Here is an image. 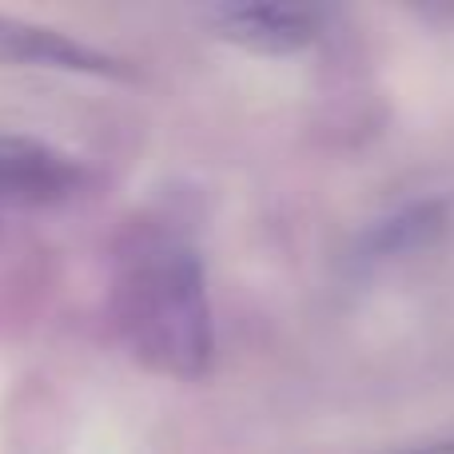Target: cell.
Listing matches in <instances>:
<instances>
[{
	"label": "cell",
	"mask_w": 454,
	"mask_h": 454,
	"mask_svg": "<svg viewBox=\"0 0 454 454\" xmlns=\"http://www.w3.org/2000/svg\"><path fill=\"white\" fill-rule=\"evenodd\" d=\"M442 223H447L442 204H434V200H427V204H411V207H403V212L379 220L367 235H363L359 259L363 263H383V259H395V255H407V251H415V247H427V243L442 231Z\"/></svg>",
	"instance_id": "5b68a950"
},
{
	"label": "cell",
	"mask_w": 454,
	"mask_h": 454,
	"mask_svg": "<svg viewBox=\"0 0 454 454\" xmlns=\"http://www.w3.org/2000/svg\"><path fill=\"white\" fill-rule=\"evenodd\" d=\"M108 311L120 343L152 375L192 383L215 355L207 267L180 215L148 207L128 220L112 251Z\"/></svg>",
	"instance_id": "6da1fadb"
},
{
	"label": "cell",
	"mask_w": 454,
	"mask_h": 454,
	"mask_svg": "<svg viewBox=\"0 0 454 454\" xmlns=\"http://www.w3.org/2000/svg\"><path fill=\"white\" fill-rule=\"evenodd\" d=\"M88 188L80 156L36 136L0 132V204L4 207H60Z\"/></svg>",
	"instance_id": "7a4b0ae2"
},
{
	"label": "cell",
	"mask_w": 454,
	"mask_h": 454,
	"mask_svg": "<svg viewBox=\"0 0 454 454\" xmlns=\"http://www.w3.org/2000/svg\"><path fill=\"white\" fill-rule=\"evenodd\" d=\"M399 454H454V442H431V447H411Z\"/></svg>",
	"instance_id": "8992f818"
},
{
	"label": "cell",
	"mask_w": 454,
	"mask_h": 454,
	"mask_svg": "<svg viewBox=\"0 0 454 454\" xmlns=\"http://www.w3.org/2000/svg\"><path fill=\"white\" fill-rule=\"evenodd\" d=\"M327 8L291 4H215L204 12V24L212 28V36L263 56L303 52L327 32Z\"/></svg>",
	"instance_id": "277c9868"
},
{
	"label": "cell",
	"mask_w": 454,
	"mask_h": 454,
	"mask_svg": "<svg viewBox=\"0 0 454 454\" xmlns=\"http://www.w3.org/2000/svg\"><path fill=\"white\" fill-rule=\"evenodd\" d=\"M0 64L68 72V76H96V80L136 76V68L124 56H112L60 28H48V24H36V20H16V16H4V12H0Z\"/></svg>",
	"instance_id": "3957f363"
}]
</instances>
